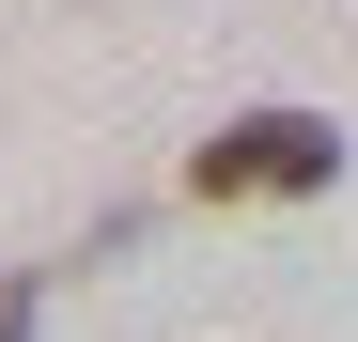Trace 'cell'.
<instances>
[{
	"mask_svg": "<svg viewBox=\"0 0 358 342\" xmlns=\"http://www.w3.org/2000/svg\"><path fill=\"white\" fill-rule=\"evenodd\" d=\"M31 311H47V280H0V342H31Z\"/></svg>",
	"mask_w": 358,
	"mask_h": 342,
	"instance_id": "7a4b0ae2",
	"label": "cell"
},
{
	"mask_svg": "<svg viewBox=\"0 0 358 342\" xmlns=\"http://www.w3.org/2000/svg\"><path fill=\"white\" fill-rule=\"evenodd\" d=\"M187 187L203 202H312V187H343V125L327 109H234L187 156Z\"/></svg>",
	"mask_w": 358,
	"mask_h": 342,
	"instance_id": "6da1fadb",
	"label": "cell"
}]
</instances>
